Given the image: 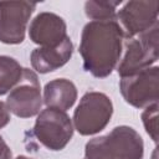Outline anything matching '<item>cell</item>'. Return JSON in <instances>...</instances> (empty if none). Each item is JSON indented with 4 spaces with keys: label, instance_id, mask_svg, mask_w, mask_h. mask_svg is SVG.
I'll use <instances>...</instances> for the list:
<instances>
[{
    "label": "cell",
    "instance_id": "cell-1",
    "mask_svg": "<svg viewBox=\"0 0 159 159\" xmlns=\"http://www.w3.org/2000/svg\"><path fill=\"white\" fill-rule=\"evenodd\" d=\"M123 31L116 19L89 21L81 35L80 53L84 71L97 78L108 77L123 52Z\"/></svg>",
    "mask_w": 159,
    "mask_h": 159
},
{
    "label": "cell",
    "instance_id": "cell-2",
    "mask_svg": "<svg viewBox=\"0 0 159 159\" xmlns=\"http://www.w3.org/2000/svg\"><path fill=\"white\" fill-rule=\"evenodd\" d=\"M144 142L139 133L128 125H118L107 135L87 142L83 159H143Z\"/></svg>",
    "mask_w": 159,
    "mask_h": 159
},
{
    "label": "cell",
    "instance_id": "cell-3",
    "mask_svg": "<svg viewBox=\"0 0 159 159\" xmlns=\"http://www.w3.org/2000/svg\"><path fill=\"white\" fill-rule=\"evenodd\" d=\"M113 114L111 98L102 92H87L73 112V128L81 135H93L103 130Z\"/></svg>",
    "mask_w": 159,
    "mask_h": 159
},
{
    "label": "cell",
    "instance_id": "cell-4",
    "mask_svg": "<svg viewBox=\"0 0 159 159\" xmlns=\"http://www.w3.org/2000/svg\"><path fill=\"white\" fill-rule=\"evenodd\" d=\"M158 31L159 25L125 41L124 56L117 66L120 78L138 73L158 61Z\"/></svg>",
    "mask_w": 159,
    "mask_h": 159
},
{
    "label": "cell",
    "instance_id": "cell-5",
    "mask_svg": "<svg viewBox=\"0 0 159 159\" xmlns=\"http://www.w3.org/2000/svg\"><path fill=\"white\" fill-rule=\"evenodd\" d=\"M73 124L65 111L47 107L37 114L34 135L47 149L62 150L72 139Z\"/></svg>",
    "mask_w": 159,
    "mask_h": 159
},
{
    "label": "cell",
    "instance_id": "cell-6",
    "mask_svg": "<svg viewBox=\"0 0 159 159\" xmlns=\"http://www.w3.org/2000/svg\"><path fill=\"white\" fill-rule=\"evenodd\" d=\"M5 106L10 113L19 118H31L40 113L42 106L41 87L39 77L32 70H22V76L10 91Z\"/></svg>",
    "mask_w": 159,
    "mask_h": 159
},
{
    "label": "cell",
    "instance_id": "cell-7",
    "mask_svg": "<svg viewBox=\"0 0 159 159\" xmlns=\"http://www.w3.org/2000/svg\"><path fill=\"white\" fill-rule=\"evenodd\" d=\"M119 89L124 101L135 108H145L158 103L159 67L152 66L138 73L120 78Z\"/></svg>",
    "mask_w": 159,
    "mask_h": 159
},
{
    "label": "cell",
    "instance_id": "cell-8",
    "mask_svg": "<svg viewBox=\"0 0 159 159\" xmlns=\"http://www.w3.org/2000/svg\"><path fill=\"white\" fill-rule=\"evenodd\" d=\"M36 2L0 1V42L19 45L25 40L27 22Z\"/></svg>",
    "mask_w": 159,
    "mask_h": 159
},
{
    "label": "cell",
    "instance_id": "cell-9",
    "mask_svg": "<svg viewBox=\"0 0 159 159\" xmlns=\"http://www.w3.org/2000/svg\"><path fill=\"white\" fill-rule=\"evenodd\" d=\"M158 1H128L116 15L124 39H133L158 24Z\"/></svg>",
    "mask_w": 159,
    "mask_h": 159
},
{
    "label": "cell",
    "instance_id": "cell-10",
    "mask_svg": "<svg viewBox=\"0 0 159 159\" xmlns=\"http://www.w3.org/2000/svg\"><path fill=\"white\" fill-rule=\"evenodd\" d=\"M29 37L40 47H56L67 37L66 22L57 14L40 12L30 24Z\"/></svg>",
    "mask_w": 159,
    "mask_h": 159
},
{
    "label": "cell",
    "instance_id": "cell-11",
    "mask_svg": "<svg viewBox=\"0 0 159 159\" xmlns=\"http://www.w3.org/2000/svg\"><path fill=\"white\" fill-rule=\"evenodd\" d=\"M73 53V43L67 36L56 47H37L31 52V66L39 73H48L65 66Z\"/></svg>",
    "mask_w": 159,
    "mask_h": 159
},
{
    "label": "cell",
    "instance_id": "cell-12",
    "mask_svg": "<svg viewBox=\"0 0 159 159\" xmlns=\"http://www.w3.org/2000/svg\"><path fill=\"white\" fill-rule=\"evenodd\" d=\"M77 99V88L67 78H56L46 83L43 88V103L46 107L61 111L70 109Z\"/></svg>",
    "mask_w": 159,
    "mask_h": 159
},
{
    "label": "cell",
    "instance_id": "cell-13",
    "mask_svg": "<svg viewBox=\"0 0 159 159\" xmlns=\"http://www.w3.org/2000/svg\"><path fill=\"white\" fill-rule=\"evenodd\" d=\"M21 65L12 57L0 55V96L11 91L22 76Z\"/></svg>",
    "mask_w": 159,
    "mask_h": 159
},
{
    "label": "cell",
    "instance_id": "cell-14",
    "mask_svg": "<svg viewBox=\"0 0 159 159\" xmlns=\"http://www.w3.org/2000/svg\"><path fill=\"white\" fill-rule=\"evenodd\" d=\"M120 0L117 1H86L84 12L88 19L92 21H102V20H112L116 19L117 6L120 5Z\"/></svg>",
    "mask_w": 159,
    "mask_h": 159
},
{
    "label": "cell",
    "instance_id": "cell-15",
    "mask_svg": "<svg viewBox=\"0 0 159 159\" xmlns=\"http://www.w3.org/2000/svg\"><path fill=\"white\" fill-rule=\"evenodd\" d=\"M142 122L145 132L157 143L158 142V103L148 106L142 113Z\"/></svg>",
    "mask_w": 159,
    "mask_h": 159
},
{
    "label": "cell",
    "instance_id": "cell-16",
    "mask_svg": "<svg viewBox=\"0 0 159 159\" xmlns=\"http://www.w3.org/2000/svg\"><path fill=\"white\" fill-rule=\"evenodd\" d=\"M10 122V112L7 111L4 102L0 101V129L7 125Z\"/></svg>",
    "mask_w": 159,
    "mask_h": 159
},
{
    "label": "cell",
    "instance_id": "cell-17",
    "mask_svg": "<svg viewBox=\"0 0 159 159\" xmlns=\"http://www.w3.org/2000/svg\"><path fill=\"white\" fill-rule=\"evenodd\" d=\"M0 159H12V153L1 135H0Z\"/></svg>",
    "mask_w": 159,
    "mask_h": 159
},
{
    "label": "cell",
    "instance_id": "cell-18",
    "mask_svg": "<svg viewBox=\"0 0 159 159\" xmlns=\"http://www.w3.org/2000/svg\"><path fill=\"white\" fill-rule=\"evenodd\" d=\"M16 159H31V158H27V157H25V155H19Z\"/></svg>",
    "mask_w": 159,
    "mask_h": 159
}]
</instances>
